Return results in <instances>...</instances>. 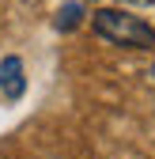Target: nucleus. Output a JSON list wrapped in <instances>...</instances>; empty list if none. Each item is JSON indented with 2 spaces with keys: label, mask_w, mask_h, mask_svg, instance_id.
Returning <instances> with one entry per match:
<instances>
[{
  "label": "nucleus",
  "mask_w": 155,
  "mask_h": 159,
  "mask_svg": "<svg viewBox=\"0 0 155 159\" xmlns=\"http://www.w3.org/2000/svg\"><path fill=\"white\" fill-rule=\"evenodd\" d=\"M95 34L106 38L113 46H125V49H148L155 46V30L144 23L140 15H129L121 8H99L95 11Z\"/></svg>",
  "instance_id": "1"
},
{
  "label": "nucleus",
  "mask_w": 155,
  "mask_h": 159,
  "mask_svg": "<svg viewBox=\"0 0 155 159\" xmlns=\"http://www.w3.org/2000/svg\"><path fill=\"white\" fill-rule=\"evenodd\" d=\"M27 91V76H23V61L19 57H4L0 61V98H19Z\"/></svg>",
  "instance_id": "2"
},
{
  "label": "nucleus",
  "mask_w": 155,
  "mask_h": 159,
  "mask_svg": "<svg viewBox=\"0 0 155 159\" xmlns=\"http://www.w3.org/2000/svg\"><path fill=\"white\" fill-rule=\"evenodd\" d=\"M80 19H83V8H80V4H64L61 11H57L53 23H57V30H76V27H80Z\"/></svg>",
  "instance_id": "3"
},
{
  "label": "nucleus",
  "mask_w": 155,
  "mask_h": 159,
  "mask_svg": "<svg viewBox=\"0 0 155 159\" xmlns=\"http://www.w3.org/2000/svg\"><path fill=\"white\" fill-rule=\"evenodd\" d=\"M132 4H151V0H132Z\"/></svg>",
  "instance_id": "4"
},
{
  "label": "nucleus",
  "mask_w": 155,
  "mask_h": 159,
  "mask_svg": "<svg viewBox=\"0 0 155 159\" xmlns=\"http://www.w3.org/2000/svg\"><path fill=\"white\" fill-rule=\"evenodd\" d=\"M151 80H155V65H151Z\"/></svg>",
  "instance_id": "5"
}]
</instances>
